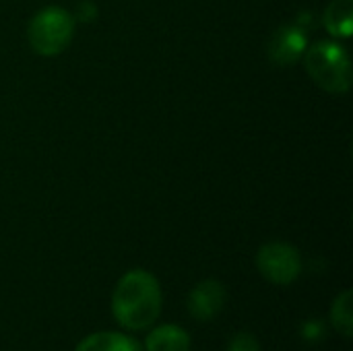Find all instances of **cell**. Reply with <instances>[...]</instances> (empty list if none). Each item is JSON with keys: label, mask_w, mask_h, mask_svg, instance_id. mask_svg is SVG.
<instances>
[{"label": "cell", "mask_w": 353, "mask_h": 351, "mask_svg": "<svg viewBox=\"0 0 353 351\" xmlns=\"http://www.w3.org/2000/svg\"><path fill=\"white\" fill-rule=\"evenodd\" d=\"M112 310L116 321L126 329L141 331L153 325L161 310V290L157 279L143 269L126 273L114 290Z\"/></svg>", "instance_id": "cell-1"}, {"label": "cell", "mask_w": 353, "mask_h": 351, "mask_svg": "<svg viewBox=\"0 0 353 351\" xmlns=\"http://www.w3.org/2000/svg\"><path fill=\"white\" fill-rule=\"evenodd\" d=\"M306 70L314 83L331 93H345L352 85L347 52L337 41H319L306 52Z\"/></svg>", "instance_id": "cell-2"}, {"label": "cell", "mask_w": 353, "mask_h": 351, "mask_svg": "<svg viewBox=\"0 0 353 351\" xmlns=\"http://www.w3.org/2000/svg\"><path fill=\"white\" fill-rule=\"evenodd\" d=\"M74 21L60 6H48L29 23V43L41 56L60 54L72 39Z\"/></svg>", "instance_id": "cell-3"}, {"label": "cell", "mask_w": 353, "mask_h": 351, "mask_svg": "<svg viewBox=\"0 0 353 351\" xmlns=\"http://www.w3.org/2000/svg\"><path fill=\"white\" fill-rule=\"evenodd\" d=\"M256 263H259L261 273L269 281L279 283V285H288V283L296 281L300 275V269H302L298 250L283 242L265 244L256 257Z\"/></svg>", "instance_id": "cell-4"}, {"label": "cell", "mask_w": 353, "mask_h": 351, "mask_svg": "<svg viewBox=\"0 0 353 351\" xmlns=\"http://www.w3.org/2000/svg\"><path fill=\"white\" fill-rule=\"evenodd\" d=\"M306 52V29L298 25H281L269 41V58L277 66L296 64Z\"/></svg>", "instance_id": "cell-5"}, {"label": "cell", "mask_w": 353, "mask_h": 351, "mask_svg": "<svg viewBox=\"0 0 353 351\" xmlns=\"http://www.w3.org/2000/svg\"><path fill=\"white\" fill-rule=\"evenodd\" d=\"M225 304V288L215 281L207 279L201 281L188 296V310L196 321L213 319Z\"/></svg>", "instance_id": "cell-6"}, {"label": "cell", "mask_w": 353, "mask_h": 351, "mask_svg": "<svg viewBox=\"0 0 353 351\" xmlns=\"http://www.w3.org/2000/svg\"><path fill=\"white\" fill-rule=\"evenodd\" d=\"M190 350V337L184 329L165 325L155 329L147 337V351H188Z\"/></svg>", "instance_id": "cell-7"}, {"label": "cell", "mask_w": 353, "mask_h": 351, "mask_svg": "<svg viewBox=\"0 0 353 351\" xmlns=\"http://www.w3.org/2000/svg\"><path fill=\"white\" fill-rule=\"evenodd\" d=\"M74 351H143V348L122 333H93L85 337Z\"/></svg>", "instance_id": "cell-8"}, {"label": "cell", "mask_w": 353, "mask_h": 351, "mask_svg": "<svg viewBox=\"0 0 353 351\" xmlns=\"http://www.w3.org/2000/svg\"><path fill=\"white\" fill-rule=\"evenodd\" d=\"M325 25L335 37H350L353 27V0H333L325 10Z\"/></svg>", "instance_id": "cell-9"}, {"label": "cell", "mask_w": 353, "mask_h": 351, "mask_svg": "<svg viewBox=\"0 0 353 351\" xmlns=\"http://www.w3.org/2000/svg\"><path fill=\"white\" fill-rule=\"evenodd\" d=\"M331 321L343 337H352V292L350 290H345L333 302Z\"/></svg>", "instance_id": "cell-10"}, {"label": "cell", "mask_w": 353, "mask_h": 351, "mask_svg": "<svg viewBox=\"0 0 353 351\" xmlns=\"http://www.w3.org/2000/svg\"><path fill=\"white\" fill-rule=\"evenodd\" d=\"M230 351H261L259 350V343L252 335L248 333H238L232 343H230Z\"/></svg>", "instance_id": "cell-11"}, {"label": "cell", "mask_w": 353, "mask_h": 351, "mask_svg": "<svg viewBox=\"0 0 353 351\" xmlns=\"http://www.w3.org/2000/svg\"><path fill=\"white\" fill-rule=\"evenodd\" d=\"M93 17H95V6H93L91 2H83V4L79 6V19L89 21V19H93Z\"/></svg>", "instance_id": "cell-12"}]
</instances>
